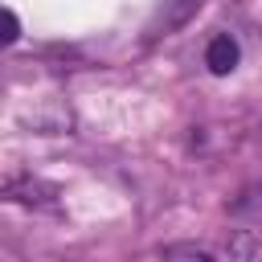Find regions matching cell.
I'll return each instance as SVG.
<instances>
[{
  "label": "cell",
  "instance_id": "cell-2",
  "mask_svg": "<svg viewBox=\"0 0 262 262\" xmlns=\"http://www.w3.org/2000/svg\"><path fill=\"white\" fill-rule=\"evenodd\" d=\"M237 57H242V49H237V41H233L229 33H217V37L205 45V66H209V74H217V78L233 74V70H237Z\"/></svg>",
  "mask_w": 262,
  "mask_h": 262
},
{
  "label": "cell",
  "instance_id": "cell-3",
  "mask_svg": "<svg viewBox=\"0 0 262 262\" xmlns=\"http://www.w3.org/2000/svg\"><path fill=\"white\" fill-rule=\"evenodd\" d=\"M258 254H262V237L254 229H233L225 237V258L229 262H254Z\"/></svg>",
  "mask_w": 262,
  "mask_h": 262
},
{
  "label": "cell",
  "instance_id": "cell-5",
  "mask_svg": "<svg viewBox=\"0 0 262 262\" xmlns=\"http://www.w3.org/2000/svg\"><path fill=\"white\" fill-rule=\"evenodd\" d=\"M192 8H201V0H180V4H176V8H172V12L164 16V29H172V25H180V20H184V16L192 12Z\"/></svg>",
  "mask_w": 262,
  "mask_h": 262
},
{
  "label": "cell",
  "instance_id": "cell-6",
  "mask_svg": "<svg viewBox=\"0 0 262 262\" xmlns=\"http://www.w3.org/2000/svg\"><path fill=\"white\" fill-rule=\"evenodd\" d=\"M16 37H20V25H16V12H12V8H4V41L12 45Z\"/></svg>",
  "mask_w": 262,
  "mask_h": 262
},
{
  "label": "cell",
  "instance_id": "cell-7",
  "mask_svg": "<svg viewBox=\"0 0 262 262\" xmlns=\"http://www.w3.org/2000/svg\"><path fill=\"white\" fill-rule=\"evenodd\" d=\"M258 147H262V127H258Z\"/></svg>",
  "mask_w": 262,
  "mask_h": 262
},
{
  "label": "cell",
  "instance_id": "cell-1",
  "mask_svg": "<svg viewBox=\"0 0 262 262\" xmlns=\"http://www.w3.org/2000/svg\"><path fill=\"white\" fill-rule=\"evenodd\" d=\"M4 196L16 201V205L49 209V205H57V184L37 180V176H8V180H4Z\"/></svg>",
  "mask_w": 262,
  "mask_h": 262
},
{
  "label": "cell",
  "instance_id": "cell-4",
  "mask_svg": "<svg viewBox=\"0 0 262 262\" xmlns=\"http://www.w3.org/2000/svg\"><path fill=\"white\" fill-rule=\"evenodd\" d=\"M160 262H213V254L205 246H192V242H172L160 250Z\"/></svg>",
  "mask_w": 262,
  "mask_h": 262
}]
</instances>
